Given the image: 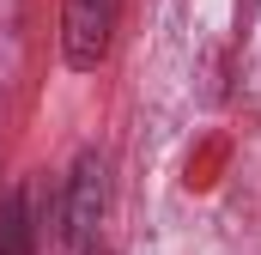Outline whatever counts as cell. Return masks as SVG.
<instances>
[{
	"instance_id": "cell-1",
	"label": "cell",
	"mask_w": 261,
	"mask_h": 255,
	"mask_svg": "<svg viewBox=\"0 0 261 255\" xmlns=\"http://www.w3.org/2000/svg\"><path fill=\"white\" fill-rule=\"evenodd\" d=\"M116 12H122V0H67V18H61L67 67H79V73L103 67L110 37H116Z\"/></svg>"
},
{
	"instance_id": "cell-2",
	"label": "cell",
	"mask_w": 261,
	"mask_h": 255,
	"mask_svg": "<svg viewBox=\"0 0 261 255\" xmlns=\"http://www.w3.org/2000/svg\"><path fill=\"white\" fill-rule=\"evenodd\" d=\"M97 213H103V164L97 158H79L73 189H67V237L85 243V231L97 225Z\"/></svg>"
},
{
	"instance_id": "cell-3",
	"label": "cell",
	"mask_w": 261,
	"mask_h": 255,
	"mask_svg": "<svg viewBox=\"0 0 261 255\" xmlns=\"http://www.w3.org/2000/svg\"><path fill=\"white\" fill-rule=\"evenodd\" d=\"M0 255H31V207H24V194L0 200Z\"/></svg>"
}]
</instances>
